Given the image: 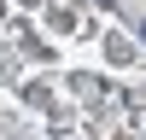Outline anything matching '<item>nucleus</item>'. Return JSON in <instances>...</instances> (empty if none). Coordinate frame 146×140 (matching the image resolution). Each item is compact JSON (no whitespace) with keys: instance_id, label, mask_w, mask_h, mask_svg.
Masks as SVG:
<instances>
[{"instance_id":"obj_1","label":"nucleus","mask_w":146,"mask_h":140,"mask_svg":"<svg viewBox=\"0 0 146 140\" xmlns=\"http://www.w3.org/2000/svg\"><path fill=\"white\" fill-rule=\"evenodd\" d=\"M140 41H146V23H140Z\"/></svg>"},{"instance_id":"obj_2","label":"nucleus","mask_w":146,"mask_h":140,"mask_svg":"<svg viewBox=\"0 0 146 140\" xmlns=\"http://www.w3.org/2000/svg\"><path fill=\"white\" fill-rule=\"evenodd\" d=\"M105 6H111V0H105Z\"/></svg>"}]
</instances>
